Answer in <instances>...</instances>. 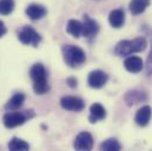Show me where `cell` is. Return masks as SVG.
Here are the masks:
<instances>
[{
	"instance_id": "6da1fadb",
	"label": "cell",
	"mask_w": 152,
	"mask_h": 151,
	"mask_svg": "<svg viewBox=\"0 0 152 151\" xmlns=\"http://www.w3.org/2000/svg\"><path fill=\"white\" fill-rule=\"evenodd\" d=\"M30 77L33 81V90L37 95L42 96L50 91V85L47 81V71L42 64H34L30 70Z\"/></svg>"
},
{
	"instance_id": "7a4b0ae2",
	"label": "cell",
	"mask_w": 152,
	"mask_h": 151,
	"mask_svg": "<svg viewBox=\"0 0 152 151\" xmlns=\"http://www.w3.org/2000/svg\"><path fill=\"white\" fill-rule=\"evenodd\" d=\"M148 46V41L144 37H137L132 40H121L114 47V53L118 57H126L132 53L143 52Z\"/></svg>"
},
{
	"instance_id": "3957f363",
	"label": "cell",
	"mask_w": 152,
	"mask_h": 151,
	"mask_svg": "<svg viewBox=\"0 0 152 151\" xmlns=\"http://www.w3.org/2000/svg\"><path fill=\"white\" fill-rule=\"evenodd\" d=\"M63 58L67 66L77 69L86 62V54L83 48L76 45H64L61 47Z\"/></svg>"
},
{
	"instance_id": "277c9868",
	"label": "cell",
	"mask_w": 152,
	"mask_h": 151,
	"mask_svg": "<svg viewBox=\"0 0 152 151\" xmlns=\"http://www.w3.org/2000/svg\"><path fill=\"white\" fill-rule=\"evenodd\" d=\"M36 113L33 110H26V111H8L4 114L2 117V123L5 128L7 129H13L17 126H20L25 124L28 119L33 118Z\"/></svg>"
},
{
	"instance_id": "5b68a950",
	"label": "cell",
	"mask_w": 152,
	"mask_h": 151,
	"mask_svg": "<svg viewBox=\"0 0 152 151\" xmlns=\"http://www.w3.org/2000/svg\"><path fill=\"white\" fill-rule=\"evenodd\" d=\"M18 39L24 45L38 47V45L41 43L42 38L32 26L26 25V26H23L20 29V31L18 32Z\"/></svg>"
},
{
	"instance_id": "8992f818",
	"label": "cell",
	"mask_w": 152,
	"mask_h": 151,
	"mask_svg": "<svg viewBox=\"0 0 152 151\" xmlns=\"http://www.w3.org/2000/svg\"><path fill=\"white\" fill-rule=\"evenodd\" d=\"M94 139L92 135L87 131H81L77 135L73 142V148L79 151H90L93 149Z\"/></svg>"
},
{
	"instance_id": "52a82bcc",
	"label": "cell",
	"mask_w": 152,
	"mask_h": 151,
	"mask_svg": "<svg viewBox=\"0 0 152 151\" xmlns=\"http://www.w3.org/2000/svg\"><path fill=\"white\" fill-rule=\"evenodd\" d=\"M60 106L64 110H67V111L80 112L85 109V102L79 97L65 96L60 99Z\"/></svg>"
},
{
	"instance_id": "ba28073f",
	"label": "cell",
	"mask_w": 152,
	"mask_h": 151,
	"mask_svg": "<svg viewBox=\"0 0 152 151\" xmlns=\"http://www.w3.org/2000/svg\"><path fill=\"white\" fill-rule=\"evenodd\" d=\"M109 80V75L102 70L91 71L87 77V84L92 89H102Z\"/></svg>"
},
{
	"instance_id": "9c48e42d",
	"label": "cell",
	"mask_w": 152,
	"mask_h": 151,
	"mask_svg": "<svg viewBox=\"0 0 152 151\" xmlns=\"http://www.w3.org/2000/svg\"><path fill=\"white\" fill-rule=\"evenodd\" d=\"M99 32V25L96 20L91 19L88 15H84L83 23V36L87 39L94 38Z\"/></svg>"
},
{
	"instance_id": "30bf717a",
	"label": "cell",
	"mask_w": 152,
	"mask_h": 151,
	"mask_svg": "<svg viewBox=\"0 0 152 151\" xmlns=\"http://www.w3.org/2000/svg\"><path fill=\"white\" fill-rule=\"evenodd\" d=\"M25 13L31 20H40L47 14V10L40 4H31L25 10Z\"/></svg>"
},
{
	"instance_id": "8fae6325",
	"label": "cell",
	"mask_w": 152,
	"mask_h": 151,
	"mask_svg": "<svg viewBox=\"0 0 152 151\" xmlns=\"http://www.w3.org/2000/svg\"><path fill=\"white\" fill-rule=\"evenodd\" d=\"M124 67L126 69V71H129L131 73H139L144 69V63H143L142 58H139L137 56H130L125 59Z\"/></svg>"
},
{
	"instance_id": "7c38bea8",
	"label": "cell",
	"mask_w": 152,
	"mask_h": 151,
	"mask_svg": "<svg viewBox=\"0 0 152 151\" xmlns=\"http://www.w3.org/2000/svg\"><path fill=\"white\" fill-rule=\"evenodd\" d=\"M151 117H152L151 106L144 105V106H142V108L137 111L136 116H134V122H136L137 125H139V126H146V125L150 123Z\"/></svg>"
},
{
	"instance_id": "4fadbf2b",
	"label": "cell",
	"mask_w": 152,
	"mask_h": 151,
	"mask_svg": "<svg viewBox=\"0 0 152 151\" xmlns=\"http://www.w3.org/2000/svg\"><path fill=\"white\" fill-rule=\"evenodd\" d=\"M106 117V110L105 108L100 104V103H94L91 105L90 108V116H88V120L90 123L94 124L99 120H103L105 119Z\"/></svg>"
},
{
	"instance_id": "5bb4252c",
	"label": "cell",
	"mask_w": 152,
	"mask_h": 151,
	"mask_svg": "<svg viewBox=\"0 0 152 151\" xmlns=\"http://www.w3.org/2000/svg\"><path fill=\"white\" fill-rule=\"evenodd\" d=\"M109 23L113 29H120L125 24V12L123 8H117L110 12Z\"/></svg>"
},
{
	"instance_id": "9a60e30c",
	"label": "cell",
	"mask_w": 152,
	"mask_h": 151,
	"mask_svg": "<svg viewBox=\"0 0 152 151\" xmlns=\"http://www.w3.org/2000/svg\"><path fill=\"white\" fill-rule=\"evenodd\" d=\"M25 99H26V97L21 92H18V93L13 95L11 97V99L5 104V110L6 111H15V110L20 109L24 105Z\"/></svg>"
},
{
	"instance_id": "2e32d148",
	"label": "cell",
	"mask_w": 152,
	"mask_h": 151,
	"mask_svg": "<svg viewBox=\"0 0 152 151\" xmlns=\"http://www.w3.org/2000/svg\"><path fill=\"white\" fill-rule=\"evenodd\" d=\"M151 0H131L130 5H129V8H130V12L133 14V15H138V14H142L150 5Z\"/></svg>"
},
{
	"instance_id": "e0dca14e",
	"label": "cell",
	"mask_w": 152,
	"mask_h": 151,
	"mask_svg": "<svg viewBox=\"0 0 152 151\" xmlns=\"http://www.w3.org/2000/svg\"><path fill=\"white\" fill-rule=\"evenodd\" d=\"M66 31L72 37L80 38V36H83V23L78 21L76 19L69 20L67 26H66Z\"/></svg>"
},
{
	"instance_id": "ac0fdd59",
	"label": "cell",
	"mask_w": 152,
	"mask_h": 151,
	"mask_svg": "<svg viewBox=\"0 0 152 151\" xmlns=\"http://www.w3.org/2000/svg\"><path fill=\"white\" fill-rule=\"evenodd\" d=\"M8 149L11 151H26L30 149V144L24 139L13 137L8 143Z\"/></svg>"
},
{
	"instance_id": "d6986e66",
	"label": "cell",
	"mask_w": 152,
	"mask_h": 151,
	"mask_svg": "<svg viewBox=\"0 0 152 151\" xmlns=\"http://www.w3.org/2000/svg\"><path fill=\"white\" fill-rule=\"evenodd\" d=\"M121 149V144L115 138H109L100 144V150L104 151H119Z\"/></svg>"
},
{
	"instance_id": "ffe728a7",
	"label": "cell",
	"mask_w": 152,
	"mask_h": 151,
	"mask_svg": "<svg viewBox=\"0 0 152 151\" xmlns=\"http://www.w3.org/2000/svg\"><path fill=\"white\" fill-rule=\"evenodd\" d=\"M15 6L14 0H0V14L8 15L13 12Z\"/></svg>"
},
{
	"instance_id": "44dd1931",
	"label": "cell",
	"mask_w": 152,
	"mask_h": 151,
	"mask_svg": "<svg viewBox=\"0 0 152 151\" xmlns=\"http://www.w3.org/2000/svg\"><path fill=\"white\" fill-rule=\"evenodd\" d=\"M142 99H143V93L137 91H130L125 96V102L127 103V105H134L139 103Z\"/></svg>"
},
{
	"instance_id": "7402d4cb",
	"label": "cell",
	"mask_w": 152,
	"mask_h": 151,
	"mask_svg": "<svg viewBox=\"0 0 152 151\" xmlns=\"http://www.w3.org/2000/svg\"><path fill=\"white\" fill-rule=\"evenodd\" d=\"M145 71H146V75H148V76L152 75V50H151V52L149 53V56H148V60H146Z\"/></svg>"
},
{
	"instance_id": "603a6c76",
	"label": "cell",
	"mask_w": 152,
	"mask_h": 151,
	"mask_svg": "<svg viewBox=\"0 0 152 151\" xmlns=\"http://www.w3.org/2000/svg\"><path fill=\"white\" fill-rule=\"evenodd\" d=\"M66 83L69 84V86L70 87H72V89H75V87H77V79L75 78V77H69L67 79H66Z\"/></svg>"
},
{
	"instance_id": "cb8c5ba5",
	"label": "cell",
	"mask_w": 152,
	"mask_h": 151,
	"mask_svg": "<svg viewBox=\"0 0 152 151\" xmlns=\"http://www.w3.org/2000/svg\"><path fill=\"white\" fill-rule=\"evenodd\" d=\"M6 33H7V27H6L5 24L0 20V38H2Z\"/></svg>"
}]
</instances>
